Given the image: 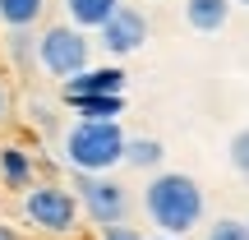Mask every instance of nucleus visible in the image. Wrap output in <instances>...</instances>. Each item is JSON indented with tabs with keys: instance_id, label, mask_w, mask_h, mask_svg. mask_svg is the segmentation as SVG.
Segmentation results:
<instances>
[{
	"instance_id": "f257e3e1",
	"label": "nucleus",
	"mask_w": 249,
	"mask_h": 240,
	"mask_svg": "<svg viewBox=\"0 0 249 240\" xmlns=\"http://www.w3.org/2000/svg\"><path fill=\"white\" fill-rule=\"evenodd\" d=\"M143 208H148L152 226H157L161 236L185 240L203 222V189H198V180L185 176V171H161V176H152L148 189H143Z\"/></svg>"
},
{
	"instance_id": "f03ea898",
	"label": "nucleus",
	"mask_w": 249,
	"mask_h": 240,
	"mask_svg": "<svg viewBox=\"0 0 249 240\" xmlns=\"http://www.w3.org/2000/svg\"><path fill=\"white\" fill-rule=\"evenodd\" d=\"M124 148L129 139H124L120 120H74L60 139L65 166L83 171V176H107L111 166L124 162Z\"/></svg>"
},
{
	"instance_id": "7ed1b4c3",
	"label": "nucleus",
	"mask_w": 249,
	"mask_h": 240,
	"mask_svg": "<svg viewBox=\"0 0 249 240\" xmlns=\"http://www.w3.org/2000/svg\"><path fill=\"white\" fill-rule=\"evenodd\" d=\"M79 213H83L79 194L65 189V185H55V180H42V185H33V189L23 194V217H28L33 226H42V231H51V236L74 231Z\"/></svg>"
},
{
	"instance_id": "20e7f679",
	"label": "nucleus",
	"mask_w": 249,
	"mask_h": 240,
	"mask_svg": "<svg viewBox=\"0 0 249 240\" xmlns=\"http://www.w3.org/2000/svg\"><path fill=\"white\" fill-rule=\"evenodd\" d=\"M88 55H92V42H88V33H83V28L55 23V28H46V33H42V70L51 74V79L70 83L74 74L92 70Z\"/></svg>"
},
{
	"instance_id": "39448f33",
	"label": "nucleus",
	"mask_w": 249,
	"mask_h": 240,
	"mask_svg": "<svg viewBox=\"0 0 249 240\" xmlns=\"http://www.w3.org/2000/svg\"><path fill=\"white\" fill-rule=\"evenodd\" d=\"M70 189L79 194L83 213H88V222L97 226H124V213H129V194H124L120 180L111 176H83V171H74Z\"/></svg>"
},
{
	"instance_id": "423d86ee",
	"label": "nucleus",
	"mask_w": 249,
	"mask_h": 240,
	"mask_svg": "<svg viewBox=\"0 0 249 240\" xmlns=\"http://www.w3.org/2000/svg\"><path fill=\"white\" fill-rule=\"evenodd\" d=\"M97 42L107 46L111 55H129V51H139V46L148 42V18H143V9L120 5L116 14H111L107 23L97 28Z\"/></svg>"
},
{
	"instance_id": "0eeeda50",
	"label": "nucleus",
	"mask_w": 249,
	"mask_h": 240,
	"mask_svg": "<svg viewBox=\"0 0 249 240\" xmlns=\"http://www.w3.org/2000/svg\"><path fill=\"white\" fill-rule=\"evenodd\" d=\"M107 92H124V70L120 65H92V70L74 74L65 83V97H107Z\"/></svg>"
},
{
	"instance_id": "6e6552de",
	"label": "nucleus",
	"mask_w": 249,
	"mask_h": 240,
	"mask_svg": "<svg viewBox=\"0 0 249 240\" xmlns=\"http://www.w3.org/2000/svg\"><path fill=\"white\" fill-rule=\"evenodd\" d=\"M0 180H5V189H33V152L18 148V143H5L0 148Z\"/></svg>"
},
{
	"instance_id": "1a4fd4ad",
	"label": "nucleus",
	"mask_w": 249,
	"mask_h": 240,
	"mask_svg": "<svg viewBox=\"0 0 249 240\" xmlns=\"http://www.w3.org/2000/svg\"><path fill=\"white\" fill-rule=\"evenodd\" d=\"M235 0H185V18L194 33H222Z\"/></svg>"
},
{
	"instance_id": "9d476101",
	"label": "nucleus",
	"mask_w": 249,
	"mask_h": 240,
	"mask_svg": "<svg viewBox=\"0 0 249 240\" xmlns=\"http://www.w3.org/2000/svg\"><path fill=\"white\" fill-rule=\"evenodd\" d=\"M5 51H9V60L18 70H33V65H42V37H33V28H9Z\"/></svg>"
},
{
	"instance_id": "9b49d317",
	"label": "nucleus",
	"mask_w": 249,
	"mask_h": 240,
	"mask_svg": "<svg viewBox=\"0 0 249 240\" xmlns=\"http://www.w3.org/2000/svg\"><path fill=\"white\" fill-rule=\"evenodd\" d=\"M65 9H70V18H74V28H102L111 14L120 9V0H65Z\"/></svg>"
},
{
	"instance_id": "f8f14e48",
	"label": "nucleus",
	"mask_w": 249,
	"mask_h": 240,
	"mask_svg": "<svg viewBox=\"0 0 249 240\" xmlns=\"http://www.w3.org/2000/svg\"><path fill=\"white\" fill-rule=\"evenodd\" d=\"M70 111H79L83 120H116L124 111V92H107V97H65Z\"/></svg>"
},
{
	"instance_id": "ddd939ff",
	"label": "nucleus",
	"mask_w": 249,
	"mask_h": 240,
	"mask_svg": "<svg viewBox=\"0 0 249 240\" xmlns=\"http://www.w3.org/2000/svg\"><path fill=\"white\" fill-rule=\"evenodd\" d=\"M46 0H0V23L5 28H33L42 18Z\"/></svg>"
},
{
	"instance_id": "4468645a",
	"label": "nucleus",
	"mask_w": 249,
	"mask_h": 240,
	"mask_svg": "<svg viewBox=\"0 0 249 240\" xmlns=\"http://www.w3.org/2000/svg\"><path fill=\"white\" fill-rule=\"evenodd\" d=\"M166 157V148H161L157 139H129V148H124V162H129V166H157V162Z\"/></svg>"
},
{
	"instance_id": "2eb2a0df",
	"label": "nucleus",
	"mask_w": 249,
	"mask_h": 240,
	"mask_svg": "<svg viewBox=\"0 0 249 240\" xmlns=\"http://www.w3.org/2000/svg\"><path fill=\"white\" fill-rule=\"evenodd\" d=\"M208 240H249V222H240V217H217L208 226Z\"/></svg>"
},
{
	"instance_id": "dca6fc26",
	"label": "nucleus",
	"mask_w": 249,
	"mask_h": 240,
	"mask_svg": "<svg viewBox=\"0 0 249 240\" xmlns=\"http://www.w3.org/2000/svg\"><path fill=\"white\" fill-rule=\"evenodd\" d=\"M226 152H231V166H235V171H240V176L249 180V125L231 134V148H226Z\"/></svg>"
},
{
	"instance_id": "f3484780",
	"label": "nucleus",
	"mask_w": 249,
	"mask_h": 240,
	"mask_svg": "<svg viewBox=\"0 0 249 240\" xmlns=\"http://www.w3.org/2000/svg\"><path fill=\"white\" fill-rule=\"evenodd\" d=\"M102 240H148L139 226H102Z\"/></svg>"
},
{
	"instance_id": "a211bd4d",
	"label": "nucleus",
	"mask_w": 249,
	"mask_h": 240,
	"mask_svg": "<svg viewBox=\"0 0 249 240\" xmlns=\"http://www.w3.org/2000/svg\"><path fill=\"white\" fill-rule=\"evenodd\" d=\"M9 116V92H5V83H0V120Z\"/></svg>"
},
{
	"instance_id": "6ab92c4d",
	"label": "nucleus",
	"mask_w": 249,
	"mask_h": 240,
	"mask_svg": "<svg viewBox=\"0 0 249 240\" xmlns=\"http://www.w3.org/2000/svg\"><path fill=\"white\" fill-rule=\"evenodd\" d=\"M0 240H23V236H18L14 226H5V222H0Z\"/></svg>"
},
{
	"instance_id": "aec40b11",
	"label": "nucleus",
	"mask_w": 249,
	"mask_h": 240,
	"mask_svg": "<svg viewBox=\"0 0 249 240\" xmlns=\"http://www.w3.org/2000/svg\"><path fill=\"white\" fill-rule=\"evenodd\" d=\"M148 240H176V236H148Z\"/></svg>"
},
{
	"instance_id": "412c9836",
	"label": "nucleus",
	"mask_w": 249,
	"mask_h": 240,
	"mask_svg": "<svg viewBox=\"0 0 249 240\" xmlns=\"http://www.w3.org/2000/svg\"><path fill=\"white\" fill-rule=\"evenodd\" d=\"M235 5H249V0H235Z\"/></svg>"
}]
</instances>
